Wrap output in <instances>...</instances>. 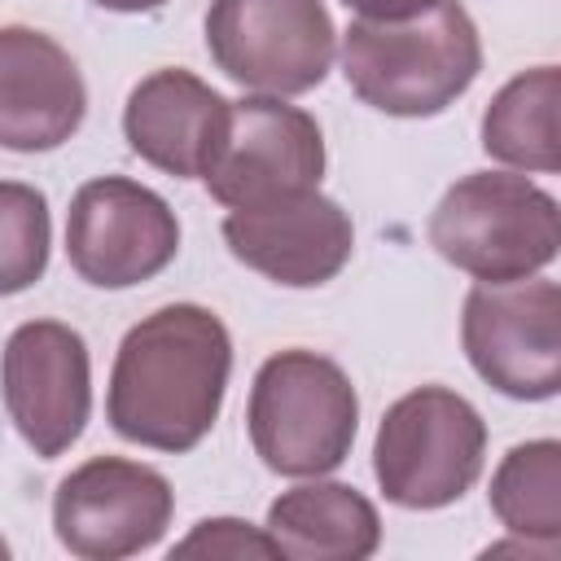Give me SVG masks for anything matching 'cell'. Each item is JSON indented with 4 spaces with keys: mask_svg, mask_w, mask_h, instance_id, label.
<instances>
[{
    "mask_svg": "<svg viewBox=\"0 0 561 561\" xmlns=\"http://www.w3.org/2000/svg\"><path fill=\"white\" fill-rule=\"evenodd\" d=\"M486 425L478 408L447 390L421 386L394 399L377 425L373 473L399 508H447L482 473Z\"/></svg>",
    "mask_w": 561,
    "mask_h": 561,
    "instance_id": "obj_5",
    "label": "cell"
},
{
    "mask_svg": "<svg viewBox=\"0 0 561 561\" xmlns=\"http://www.w3.org/2000/svg\"><path fill=\"white\" fill-rule=\"evenodd\" d=\"M224 241L250 272L289 289H316L351 263L355 228L333 197H324L320 188H302L228 210Z\"/></svg>",
    "mask_w": 561,
    "mask_h": 561,
    "instance_id": "obj_12",
    "label": "cell"
},
{
    "mask_svg": "<svg viewBox=\"0 0 561 561\" xmlns=\"http://www.w3.org/2000/svg\"><path fill=\"white\" fill-rule=\"evenodd\" d=\"M460 342L473 373L508 399H552L561 390V289L557 280H478L465 298Z\"/></svg>",
    "mask_w": 561,
    "mask_h": 561,
    "instance_id": "obj_7",
    "label": "cell"
},
{
    "mask_svg": "<svg viewBox=\"0 0 561 561\" xmlns=\"http://www.w3.org/2000/svg\"><path fill=\"white\" fill-rule=\"evenodd\" d=\"M210 61L259 96H302L324 83L337 31L324 0H210Z\"/></svg>",
    "mask_w": 561,
    "mask_h": 561,
    "instance_id": "obj_6",
    "label": "cell"
},
{
    "mask_svg": "<svg viewBox=\"0 0 561 561\" xmlns=\"http://www.w3.org/2000/svg\"><path fill=\"white\" fill-rule=\"evenodd\" d=\"M228 373L232 337L215 311L197 302L158 307L118 342L105 416L127 443L193 451L219 421Z\"/></svg>",
    "mask_w": 561,
    "mask_h": 561,
    "instance_id": "obj_1",
    "label": "cell"
},
{
    "mask_svg": "<svg viewBox=\"0 0 561 561\" xmlns=\"http://www.w3.org/2000/svg\"><path fill=\"white\" fill-rule=\"evenodd\" d=\"M430 245L473 280H522L557 259L561 210L517 171H473L438 197Z\"/></svg>",
    "mask_w": 561,
    "mask_h": 561,
    "instance_id": "obj_4",
    "label": "cell"
},
{
    "mask_svg": "<svg viewBox=\"0 0 561 561\" xmlns=\"http://www.w3.org/2000/svg\"><path fill=\"white\" fill-rule=\"evenodd\" d=\"M337 57L364 105L390 118H434L478 79L482 39L460 0H438L394 22L355 18Z\"/></svg>",
    "mask_w": 561,
    "mask_h": 561,
    "instance_id": "obj_2",
    "label": "cell"
},
{
    "mask_svg": "<svg viewBox=\"0 0 561 561\" xmlns=\"http://www.w3.org/2000/svg\"><path fill=\"white\" fill-rule=\"evenodd\" d=\"M346 9H355L359 18H373V22H394V18H412V13H425L430 4L438 0H342Z\"/></svg>",
    "mask_w": 561,
    "mask_h": 561,
    "instance_id": "obj_20",
    "label": "cell"
},
{
    "mask_svg": "<svg viewBox=\"0 0 561 561\" xmlns=\"http://www.w3.org/2000/svg\"><path fill=\"white\" fill-rule=\"evenodd\" d=\"M320 175H324L320 123L307 110L289 105L285 96L254 92L245 101H232L228 136L202 180L219 206L237 210L285 193L320 188Z\"/></svg>",
    "mask_w": 561,
    "mask_h": 561,
    "instance_id": "obj_11",
    "label": "cell"
},
{
    "mask_svg": "<svg viewBox=\"0 0 561 561\" xmlns=\"http://www.w3.org/2000/svg\"><path fill=\"white\" fill-rule=\"evenodd\" d=\"M491 513L517 539L561 543V443H517L491 473Z\"/></svg>",
    "mask_w": 561,
    "mask_h": 561,
    "instance_id": "obj_17",
    "label": "cell"
},
{
    "mask_svg": "<svg viewBox=\"0 0 561 561\" xmlns=\"http://www.w3.org/2000/svg\"><path fill=\"white\" fill-rule=\"evenodd\" d=\"M48 202L35 184L0 180V298L31 289L48 267Z\"/></svg>",
    "mask_w": 561,
    "mask_h": 561,
    "instance_id": "obj_18",
    "label": "cell"
},
{
    "mask_svg": "<svg viewBox=\"0 0 561 561\" xmlns=\"http://www.w3.org/2000/svg\"><path fill=\"white\" fill-rule=\"evenodd\" d=\"M267 539L294 561H364L381 543V517L346 482H302L272 500Z\"/></svg>",
    "mask_w": 561,
    "mask_h": 561,
    "instance_id": "obj_15",
    "label": "cell"
},
{
    "mask_svg": "<svg viewBox=\"0 0 561 561\" xmlns=\"http://www.w3.org/2000/svg\"><path fill=\"white\" fill-rule=\"evenodd\" d=\"M92 4H101L110 13H149V9H158L167 0H92Z\"/></svg>",
    "mask_w": 561,
    "mask_h": 561,
    "instance_id": "obj_21",
    "label": "cell"
},
{
    "mask_svg": "<svg viewBox=\"0 0 561 561\" xmlns=\"http://www.w3.org/2000/svg\"><path fill=\"white\" fill-rule=\"evenodd\" d=\"M175 513L171 482L123 456H92L57 482L53 530L70 557L123 561L153 548Z\"/></svg>",
    "mask_w": 561,
    "mask_h": 561,
    "instance_id": "obj_9",
    "label": "cell"
},
{
    "mask_svg": "<svg viewBox=\"0 0 561 561\" xmlns=\"http://www.w3.org/2000/svg\"><path fill=\"white\" fill-rule=\"evenodd\" d=\"M0 390L22 443L44 460L61 456L92 412L88 342L61 320L18 324L0 355Z\"/></svg>",
    "mask_w": 561,
    "mask_h": 561,
    "instance_id": "obj_10",
    "label": "cell"
},
{
    "mask_svg": "<svg viewBox=\"0 0 561 561\" xmlns=\"http://www.w3.org/2000/svg\"><path fill=\"white\" fill-rule=\"evenodd\" d=\"M0 557H9V543H4V539H0Z\"/></svg>",
    "mask_w": 561,
    "mask_h": 561,
    "instance_id": "obj_22",
    "label": "cell"
},
{
    "mask_svg": "<svg viewBox=\"0 0 561 561\" xmlns=\"http://www.w3.org/2000/svg\"><path fill=\"white\" fill-rule=\"evenodd\" d=\"M557 92H561L557 66H535L513 75L482 114V149L504 167L552 175L561 167Z\"/></svg>",
    "mask_w": 561,
    "mask_h": 561,
    "instance_id": "obj_16",
    "label": "cell"
},
{
    "mask_svg": "<svg viewBox=\"0 0 561 561\" xmlns=\"http://www.w3.org/2000/svg\"><path fill=\"white\" fill-rule=\"evenodd\" d=\"M232 101H224L193 70L162 66L145 75L123 105V136L131 153L175 180H202L228 136Z\"/></svg>",
    "mask_w": 561,
    "mask_h": 561,
    "instance_id": "obj_14",
    "label": "cell"
},
{
    "mask_svg": "<svg viewBox=\"0 0 561 561\" xmlns=\"http://www.w3.org/2000/svg\"><path fill=\"white\" fill-rule=\"evenodd\" d=\"M171 557H280L267 530H254L241 517H206L188 539L171 548Z\"/></svg>",
    "mask_w": 561,
    "mask_h": 561,
    "instance_id": "obj_19",
    "label": "cell"
},
{
    "mask_svg": "<svg viewBox=\"0 0 561 561\" xmlns=\"http://www.w3.org/2000/svg\"><path fill=\"white\" fill-rule=\"evenodd\" d=\"M88 114V88L75 57L44 31L0 26V149L48 153L66 145Z\"/></svg>",
    "mask_w": 561,
    "mask_h": 561,
    "instance_id": "obj_13",
    "label": "cell"
},
{
    "mask_svg": "<svg viewBox=\"0 0 561 561\" xmlns=\"http://www.w3.org/2000/svg\"><path fill=\"white\" fill-rule=\"evenodd\" d=\"M180 250L175 210L127 175H96L70 197L66 259L96 289L153 280Z\"/></svg>",
    "mask_w": 561,
    "mask_h": 561,
    "instance_id": "obj_8",
    "label": "cell"
},
{
    "mask_svg": "<svg viewBox=\"0 0 561 561\" xmlns=\"http://www.w3.org/2000/svg\"><path fill=\"white\" fill-rule=\"evenodd\" d=\"M250 443L272 473L320 478L333 473L359 430V394L342 364L316 351H280L263 359L245 408Z\"/></svg>",
    "mask_w": 561,
    "mask_h": 561,
    "instance_id": "obj_3",
    "label": "cell"
}]
</instances>
